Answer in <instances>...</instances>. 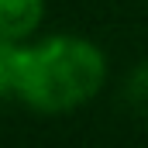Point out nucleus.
<instances>
[{"label":"nucleus","instance_id":"obj_3","mask_svg":"<svg viewBox=\"0 0 148 148\" xmlns=\"http://www.w3.org/2000/svg\"><path fill=\"white\" fill-rule=\"evenodd\" d=\"M17 48L21 41H10V38L0 35V97L14 93V73H17Z\"/></svg>","mask_w":148,"mask_h":148},{"label":"nucleus","instance_id":"obj_4","mask_svg":"<svg viewBox=\"0 0 148 148\" xmlns=\"http://www.w3.org/2000/svg\"><path fill=\"white\" fill-rule=\"evenodd\" d=\"M127 103L141 117H148V62H141L134 73L127 76Z\"/></svg>","mask_w":148,"mask_h":148},{"label":"nucleus","instance_id":"obj_1","mask_svg":"<svg viewBox=\"0 0 148 148\" xmlns=\"http://www.w3.org/2000/svg\"><path fill=\"white\" fill-rule=\"evenodd\" d=\"M107 83L103 52L79 35H52L17 48L14 97L31 110L62 114L93 100Z\"/></svg>","mask_w":148,"mask_h":148},{"label":"nucleus","instance_id":"obj_2","mask_svg":"<svg viewBox=\"0 0 148 148\" xmlns=\"http://www.w3.org/2000/svg\"><path fill=\"white\" fill-rule=\"evenodd\" d=\"M45 17V0H0V35L24 41L38 31Z\"/></svg>","mask_w":148,"mask_h":148}]
</instances>
